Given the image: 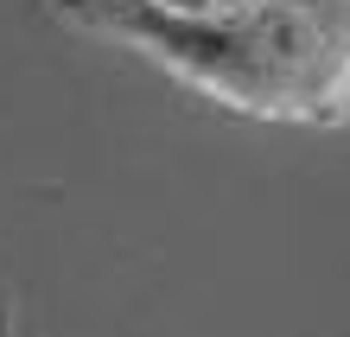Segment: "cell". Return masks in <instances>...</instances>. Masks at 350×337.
Segmentation results:
<instances>
[{
  "mask_svg": "<svg viewBox=\"0 0 350 337\" xmlns=\"http://www.w3.org/2000/svg\"><path fill=\"white\" fill-rule=\"evenodd\" d=\"M102 32L236 115L306 128L350 115V0H261L223 26H178L128 7Z\"/></svg>",
  "mask_w": 350,
  "mask_h": 337,
  "instance_id": "1",
  "label": "cell"
},
{
  "mask_svg": "<svg viewBox=\"0 0 350 337\" xmlns=\"http://www.w3.org/2000/svg\"><path fill=\"white\" fill-rule=\"evenodd\" d=\"M140 7L159 13V19H178V26H223V19L249 13L261 0H140Z\"/></svg>",
  "mask_w": 350,
  "mask_h": 337,
  "instance_id": "2",
  "label": "cell"
},
{
  "mask_svg": "<svg viewBox=\"0 0 350 337\" xmlns=\"http://www.w3.org/2000/svg\"><path fill=\"white\" fill-rule=\"evenodd\" d=\"M57 7H64L77 26H90V32H102L109 26V19H121L128 7H140V0H57Z\"/></svg>",
  "mask_w": 350,
  "mask_h": 337,
  "instance_id": "3",
  "label": "cell"
}]
</instances>
